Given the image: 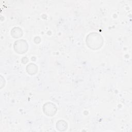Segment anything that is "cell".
I'll list each match as a JSON object with an SVG mask.
<instances>
[{"instance_id": "1", "label": "cell", "mask_w": 132, "mask_h": 132, "mask_svg": "<svg viewBox=\"0 0 132 132\" xmlns=\"http://www.w3.org/2000/svg\"><path fill=\"white\" fill-rule=\"evenodd\" d=\"M86 43L89 48L92 50H97L103 45L104 38L100 34L92 32L87 36Z\"/></svg>"}, {"instance_id": "2", "label": "cell", "mask_w": 132, "mask_h": 132, "mask_svg": "<svg viewBox=\"0 0 132 132\" xmlns=\"http://www.w3.org/2000/svg\"><path fill=\"white\" fill-rule=\"evenodd\" d=\"M14 51L19 54H23L28 50V44L24 39H19L15 41L13 44Z\"/></svg>"}, {"instance_id": "3", "label": "cell", "mask_w": 132, "mask_h": 132, "mask_svg": "<svg viewBox=\"0 0 132 132\" xmlns=\"http://www.w3.org/2000/svg\"><path fill=\"white\" fill-rule=\"evenodd\" d=\"M42 110L43 113L47 116L53 117L57 111V107L55 104L52 102H46L44 104Z\"/></svg>"}, {"instance_id": "4", "label": "cell", "mask_w": 132, "mask_h": 132, "mask_svg": "<svg viewBox=\"0 0 132 132\" xmlns=\"http://www.w3.org/2000/svg\"><path fill=\"white\" fill-rule=\"evenodd\" d=\"M38 66L34 63H29L26 68L27 73L30 75H34L38 72Z\"/></svg>"}, {"instance_id": "5", "label": "cell", "mask_w": 132, "mask_h": 132, "mask_svg": "<svg viewBox=\"0 0 132 132\" xmlns=\"http://www.w3.org/2000/svg\"><path fill=\"white\" fill-rule=\"evenodd\" d=\"M11 36L15 39L19 38L23 36V32L22 29L19 27H14L10 30Z\"/></svg>"}, {"instance_id": "6", "label": "cell", "mask_w": 132, "mask_h": 132, "mask_svg": "<svg viewBox=\"0 0 132 132\" xmlns=\"http://www.w3.org/2000/svg\"><path fill=\"white\" fill-rule=\"evenodd\" d=\"M56 128L58 130L63 131H65L68 127L67 122L63 120H60L56 123Z\"/></svg>"}, {"instance_id": "7", "label": "cell", "mask_w": 132, "mask_h": 132, "mask_svg": "<svg viewBox=\"0 0 132 132\" xmlns=\"http://www.w3.org/2000/svg\"><path fill=\"white\" fill-rule=\"evenodd\" d=\"M35 39H37V40H34L35 43H37V44L41 42V38H40V37H39V36H37V37H36L35 38Z\"/></svg>"}, {"instance_id": "8", "label": "cell", "mask_w": 132, "mask_h": 132, "mask_svg": "<svg viewBox=\"0 0 132 132\" xmlns=\"http://www.w3.org/2000/svg\"><path fill=\"white\" fill-rule=\"evenodd\" d=\"M21 60H22V62L23 63L25 64V63H26L28 62V59L26 57H23L22 58V59Z\"/></svg>"}]
</instances>
